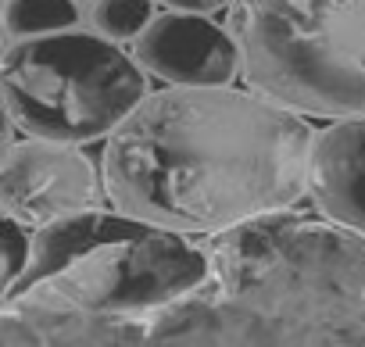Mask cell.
I'll return each mask as SVG.
<instances>
[{"instance_id":"obj_8","label":"cell","mask_w":365,"mask_h":347,"mask_svg":"<svg viewBox=\"0 0 365 347\" xmlns=\"http://www.w3.org/2000/svg\"><path fill=\"white\" fill-rule=\"evenodd\" d=\"M308 194L333 226L365 237V118H336L319 133Z\"/></svg>"},{"instance_id":"obj_12","label":"cell","mask_w":365,"mask_h":347,"mask_svg":"<svg viewBox=\"0 0 365 347\" xmlns=\"http://www.w3.org/2000/svg\"><path fill=\"white\" fill-rule=\"evenodd\" d=\"M161 4H168L175 11H201V15H208L215 8H226L230 0H161Z\"/></svg>"},{"instance_id":"obj_6","label":"cell","mask_w":365,"mask_h":347,"mask_svg":"<svg viewBox=\"0 0 365 347\" xmlns=\"http://www.w3.org/2000/svg\"><path fill=\"white\" fill-rule=\"evenodd\" d=\"M104 176H97L93 161L79 143L26 136L8 147L4 172H0V204L4 215L22 219L40 229L54 219L86 212L97 204Z\"/></svg>"},{"instance_id":"obj_2","label":"cell","mask_w":365,"mask_h":347,"mask_svg":"<svg viewBox=\"0 0 365 347\" xmlns=\"http://www.w3.org/2000/svg\"><path fill=\"white\" fill-rule=\"evenodd\" d=\"M212 276V258L187 233L86 208L33 233L26 272L4 286L11 318H147L190 301Z\"/></svg>"},{"instance_id":"obj_11","label":"cell","mask_w":365,"mask_h":347,"mask_svg":"<svg viewBox=\"0 0 365 347\" xmlns=\"http://www.w3.org/2000/svg\"><path fill=\"white\" fill-rule=\"evenodd\" d=\"M33 233L36 229L26 226L22 219L4 215V286H11L26 272V265L33 258Z\"/></svg>"},{"instance_id":"obj_10","label":"cell","mask_w":365,"mask_h":347,"mask_svg":"<svg viewBox=\"0 0 365 347\" xmlns=\"http://www.w3.org/2000/svg\"><path fill=\"white\" fill-rule=\"evenodd\" d=\"M154 19L150 0H97L93 4V26L108 40H136Z\"/></svg>"},{"instance_id":"obj_1","label":"cell","mask_w":365,"mask_h":347,"mask_svg":"<svg viewBox=\"0 0 365 347\" xmlns=\"http://www.w3.org/2000/svg\"><path fill=\"white\" fill-rule=\"evenodd\" d=\"M315 129L265 93L168 86L108 136V201L179 233H226L279 215L312 187Z\"/></svg>"},{"instance_id":"obj_7","label":"cell","mask_w":365,"mask_h":347,"mask_svg":"<svg viewBox=\"0 0 365 347\" xmlns=\"http://www.w3.org/2000/svg\"><path fill=\"white\" fill-rule=\"evenodd\" d=\"M133 58L165 86H233L244 72V54L233 33L201 11L154 15L136 36Z\"/></svg>"},{"instance_id":"obj_4","label":"cell","mask_w":365,"mask_h":347,"mask_svg":"<svg viewBox=\"0 0 365 347\" xmlns=\"http://www.w3.org/2000/svg\"><path fill=\"white\" fill-rule=\"evenodd\" d=\"M143 97V65L104 33L26 36L4 54V104L26 136L90 143L111 136Z\"/></svg>"},{"instance_id":"obj_5","label":"cell","mask_w":365,"mask_h":347,"mask_svg":"<svg viewBox=\"0 0 365 347\" xmlns=\"http://www.w3.org/2000/svg\"><path fill=\"white\" fill-rule=\"evenodd\" d=\"M219 276L226 297L287 311V329L312 308H347L365 301V237L340 226H312L297 219L244 222L219 244Z\"/></svg>"},{"instance_id":"obj_3","label":"cell","mask_w":365,"mask_h":347,"mask_svg":"<svg viewBox=\"0 0 365 347\" xmlns=\"http://www.w3.org/2000/svg\"><path fill=\"white\" fill-rule=\"evenodd\" d=\"M247 83L322 118H365V0H233Z\"/></svg>"},{"instance_id":"obj_9","label":"cell","mask_w":365,"mask_h":347,"mask_svg":"<svg viewBox=\"0 0 365 347\" xmlns=\"http://www.w3.org/2000/svg\"><path fill=\"white\" fill-rule=\"evenodd\" d=\"M76 4L72 0H8L4 4V26L15 40L26 36H51L76 26Z\"/></svg>"}]
</instances>
